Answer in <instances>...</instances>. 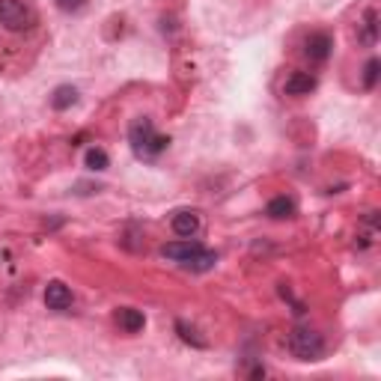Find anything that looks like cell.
Segmentation results:
<instances>
[{
  "instance_id": "cell-6",
  "label": "cell",
  "mask_w": 381,
  "mask_h": 381,
  "mask_svg": "<svg viewBox=\"0 0 381 381\" xmlns=\"http://www.w3.org/2000/svg\"><path fill=\"white\" fill-rule=\"evenodd\" d=\"M170 226H173L176 235L190 238V235H197V230H200V218H197V212H176Z\"/></svg>"
},
{
  "instance_id": "cell-7",
  "label": "cell",
  "mask_w": 381,
  "mask_h": 381,
  "mask_svg": "<svg viewBox=\"0 0 381 381\" xmlns=\"http://www.w3.org/2000/svg\"><path fill=\"white\" fill-rule=\"evenodd\" d=\"M316 90V78L310 72H292L286 78V96H307Z\"/></svg>"
},
{
  "instance_id": "cell-5",
  "label": "cell",
  "mask_w": 381,
  "mask_h": 381,
  "mask_svg": "<svg viewBox=\"0 0 381 381\" xmlns=\"http://www.w3.org/2000/svg\"><path fill=\"white\" fill-rule=\"evenodd\" d=\"M45 304H48V310H66L69 304H72V292L66 283H60V280H51L45 286Z\"/></svg>"
},
{
  "instance_id": "cell-15",
  "label": "cell",
  "mask_w": 381,
  "mask_h": 381,
  "mask_svg": "<svg viewBox=\"0 0 381 381\" xmlns=\"http://www.w3.org/2000/svg\"><path fill=\"white\" fill-rule=\"evenodd\" d=\"M176 331H179V334H182V340H185V342H190V346H197V349H206V340H202V337H197V331H194V328H188L185 322H176Z\"/></svg>"
},
{
  "instance_id": "cell-16",
  "label": "cell",
  "mask_w": 381,
  "mask_h": 381,
  "mask_svg": "<svg viewBox=\"0 0 381 381\" xmlns=\"http://www.w3.org/2000/svg\"><path fill=\"white\" fill-rule=\"evenodd\" d=\"M378 69H381V63H378L375 57L366 63V69H363V86H366V90H375V84H378Z\"/></svg>"
},
{
  "instance_id": "cell-12",
  "label": "cell",
  "mask_w": 381,
  "mask_h": 381,
  "mask_svg": "<svg viewBox=\"0 0 381 381\" xmlns=\"http://www.w3.org/2000/svg\"><path fill=\"white\" fill-rule=\"evenodd\" d=\"M265 212H269L274 221H283V218H292V214H295V202H292L289 197H274Z\"/></svg>"
},
{
  "instance_id": "cell-1",
  "label": "cell",
  "mask_w": 381,
  "mask_h": 381,
  "mask_svg": "<svg viewBox=\"0 0 381 381\" xmlns=\"http://www.w3.org/2000/svg\"><path fill=\"white\" fill-rule=\"evenodd\" d=\"M129 143L141 158H155L158 152L167 149L170 137H161L149 120H134L131 129H129Z\"/></svg>"
},
{
  "instance_id": "cell-10",
  "label": "cell",
  "mask_w": 381,
  "mask_h": 381,
  "mask_svg": "<svg viewBox=\"0 0 381 381\" xmlns=\"http://www.w3.org/2000/svg\"><path fill=\"white\" fill-rule=\"evenodd\" d=\"M75 101H78V90L69 86V84H63V86H57V90H54V96H51V108H54V110H69Z\"/></svg>"
},
{
  "instance_id": "cell-3",
  "label": "cell",
  "mask_w": 381,
  "mask_h": 381,
  "mask_svg": "<svg viewBox=\"0 0 381 381\" xmlns=\"http://www.w3.org/2000/svg\"><path fill=\"white\" fill-rule=\"evenodd\" d=\"M30 24H33V12L21 0H0V27L4 30L21 33L30 30Z\"/></svg>"
},
{
  "instance_id": "cell-11",
  "label": "cell",
  "mask_w": 381,
  "mask_h": 381,
  "mask_svg": "<svg viewBox=\"0 0 381 381\" xmlns=\"http://www.w3.org/2000/svg\"><path fill=\"white\" fill-rule=\"evenodd\" d=\"M214 262H218V257H214L212 250H202V247H200L194 257H188V259L182 262V269H188V271H209Z\"/></svg>"
},
{
  "instance_id": "cell-14",
  "label": "cell",
  "mask_w": 381,
  "mask_h": 381,
  "mask_svg": "<svg viewBox=\"0 0 381 381\" xmlns=\"http://www.w3.org/2000/svg\"><path fill=\"white\" fill-rule=\"evenodd\" d=\"M108 164H110V158H108L105 149H90V152H86V167H90V170L98 173V170H105Z\"/></svg>"
},
{
  "instance_id": "cell-17",
  "label": "cell",
  "mask_w": 381,
  "mask_h": 381,
  "mask_svg": "<svg viewBox=\"0 0 381 381\" xmlns=\"http://www.w3.org/2000/svg\"><path fill=\"white\" fill-rule=\"evenodd\" d=\"M84 4H86V0H57V6H60L63 12H78Z\"/></svg>"
},
{
  "instance_id": "cell-2",
  "label": "cell",
  "mask_w": 381,
  "mask_h": 381,
  "mask_svg": "<svg viewBox=\"0 0 381 381\" xmlns=\"http://www.w3.org/2000/svg\"><path fill=\"white\" fill-rule=\"evenodd\" d=\"M289 351L298 361H319L325 351V340H322V334L310 331V328H295L289 334Z\"/></svg>"
},
{
  "instance_id": "cell-8",
  "label": "cell",
  "mask_w": 381,
  "mask_h": 381,
  "mask_svg": "<svg viewBox=\"0 0 381 381\" xmlns=\"http://www.w3.org/2000/svg\"><path fill=\"white\" fill-rule=\"evenodd\" d=\"M197 250H200V245H197V241H190V238H185V241H173V245H164V247H161L164 257L173 259V262H185L188 257H194Z\"/></svg>"
},
{
  "instance_id": "cell-13",
  "label": "cell",
  "mask_w": 381,
  "mask_h": 381,
  "mask_svg": "<svg viewBox=\"0 0 381 381\" xmlns=\"http://www.w3.org/2000/svg\"><path fill=\"white\" fill-rule=\"evenodd\" d=\"M375 39H378V15H375V9H366L361 42H363V45H375Z\"/></svg>"
},
{
  "instance_id": "cell-4",
  "label": "cell",
  "mask_w": 381,
  "mask_h": 381,
  "mask_svg": "<svg viewBox=\"0 0 381 381\" xmlns=\"http://www.w3.org/2000/svg\"><path fill=\"white\" fill-rule=\"evenodd\" d=\"M331 36L328 33H313L310 39H307V45H304V54H307V60L310 63H325L328 57H331Z\"/></svg>"
},
{
  "instance_id": "cell-9",
  "label": "cell",
  "mask_w": 381,
  "mask_h": 381,
  "mask_svg": "<svg viewBox=\"0 0 381 381\" xmlns=\"http://www.w3.org/2000/svg\"><path fill=\"white\" fill-rule=\"evenodd\" d=\"M117 322H120V328H122L125 334H137V331H143V325H146L143 313H141V310H134V307L120 310V313H117Z\"/></svg>"
}]
</instances>
